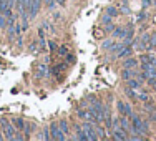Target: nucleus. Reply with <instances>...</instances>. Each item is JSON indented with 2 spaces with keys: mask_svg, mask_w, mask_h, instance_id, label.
Wrapping results in <instances>:
<instances>
[{
  "mask_svg": "<svg viewBox=\"0 0 156 141\" xmlns=\"http://www.w3.org/2000/svg\"><path fill=\"white\" fill-rule=\"evenodd\" d=\"M131 116H133V115H131ZM131 126H133V133H136V135H140V136H144V133L148 131L146 121H143L140 116H133Z\"/></svg>",
  "mask_w": 156,
  "mask_h": 141,
  "instance_id": "f257e3e1",
  "label": "nucleus"
},
{
  "mask_svg": "<svg viewBox=\"0 0 156 141\" xmlns=\"http://www.w3.org/2000/svg\"><path fill=\"white\" fill-rule=\"evenodd\" d=\"M0 123H2V126H3V133H5V138H7V139H13V138H15V133H17V131H15V128H13V126L10 125L9 121H7V120H2Z\"/></svg>",
  "mask_w": 156,
  "mask_h": 141,
  "instance_id": "f03ea898",
  "label": "nucleus"
},
{
  "mask_svg": "<svg viewBox=\"0 0 156 141\" xmlns=\"http://www.w3.org/2000/svg\"><path fill=\"white\" fill-rule=\"evenodd\" d=\"M81 129L85 131V135H87L88 141H90V139H96V138H98V136L95 135V128H93V125H91L90 121H85V123L81 125Z\"/></svg>",
  "mask_w": 156,
  "mask_h": 141,
  "instance_id": "7ed1b4c3",
  "label": "nucleus"
},
{
  "mask_svg": "<svg viewBox=\"0 0 156 141\" xmlns=\"http://www.w3.org/2000/svg\"><path fill=\"white\" fill-rule=\"evenodd\" d=\"M50 131H51V138H53V139L65 141L66 135L62 131V129H60V126H58V123H53V125H51V129H50Z\"/></svg>",
  "mask_w": 156,
  "mask_h": 141,
  "instance_id": "20e7f679",
  "label": "nucleus"
},
{
  "mask_svg": "<svg viewBox=\"0 0 156 141\" xmlns=\"http://www.w3.org/2000/svg\"><path fill=\"white\" fill-rule=\"evenodd\" d=\"M40 10V0H28V15H30V18H33L38 13Z\"/></svg>",
  "mask_w": 156,
  "mask_h": 141,
  "instance_id": "39448f33",
  "label": "nucleus"
},
{
  "mask_svg": "<svg viewBox=\"0 0 156 141\" xmlns=\"http://www.w3.org/2000/svg\"><path fill=\"white\" fill-rule=\"evenodd\" d=\"M78 116H80L81 120H85V121H91V123H96L93 113H91L90 110H78Z\"/></svg>",
  "mask_w": 156,
  "mask_h": 141,
  "instance_id": "423d86ee",
  "label": "nucleus"
},
{
  "mask_svg": "<svg viewBox=\"0 0 156 141\" xmlns=\"http://www.w3.org/2000/svg\"><path fill=\"white\" fill-rule=\"evenodd\" d=\"M118 111H120L123 116H131V108H129L126 103H123V101H118Z\"/></svg>",
  "mask_w": 156,
  "mask_h": 141,
  "instance_id": "0eeeda50",
  "label": "nucleus"
},
{
  "mask_svg": "<svg viewBox=\"0 0 156 141\" xmlns=\"http://www.w3.org/2000/svg\"><path fill=\"white\" fill-rule=\"evenodd\" d=\"M113 37L118 40H125L126 38V27H120V28H115L113 30Z\"/></svg>",
  "mask_w": 156,
  "mask_h": 141,
  "instance_id": "6e6552de",
  "label": "nucleus"
},
{
  "mask_svg": "<svg viewBox=\"0 0 156 141\" xmlns=\"http://www.w3.org/2000/svg\"><path fill=\"white\" fill-rule=\"evenodd\" d=\"M120 126L125 129V131H131L133 133V126L129 125V121L126 120V116H123V118H120Z\"/></svg>",
  "mask_w": 156,
  "mask_h": 141,
  "instance_id": "1a4fd4ad",
  "label": "nucleus"
},
{
  "mask_svg": "<svg viewBox=\"0 0 156 141\" xmlns=\"http://www.w3.org/2000/svg\"><path fill=\"white\" fill-rule=\"evenodd\" d=\"M140 45L143 47V48H150L151 47L150 45V35H146V33H144V35L140 38Z\"/></svg>",
  "mask_w": 156,
  "mask_h": 141,
  "instance_id": "9d476101",
  "label": "nucleus"
},
{
  "mask_svg": "<svg viewBox=\"0 0 156 141\" xmlns=\"http://www.w3.org/2000/svg\"><path fill=\"white\" fill-rule=\"evenodd\" d=\"M17 5L20 12H27L28 10V0H17Z\"/></svg>",
  "mask_w": 156,
  "mask_h": 141,
  "instance_id": "9b49d317",
  "label": "nucleus"
},
{
  "mask_svg": "<svg viewBox=\"0 0 156 141\" xmlns=\"http://www.w3.org/2000/svg\"><path fill=\"white\" fill-rule=\"evenodd\" d=\"M47 73H48V68H47V65H40L38 66V70H37V76H47Z\"/></svg>",
  "mask_w": 156,
  "mask_h": 141,
  "instance_id": "f8f14e48",
  "label": "nucleus"
},
{
  "mask_svg": "<svg viewBox=\"0 0 156 141\" xmlns=\"http://www.w3.org/2000/svg\"><path fill=\"white\" fill-rule=\"evenodd\" d=\"M76 138L81 139V141H88L87 135H85V131L81 129V126H76Z\"/></svg>",
  "mask_w": 156,
  "mask_h": 141,
  "instance_id": "ddd939ff",
  "label": "nucleus"
},
{
  "mask_svg": "<svg viewBox=\"0 0 156 141\" xmlns=\"http://www.w3.org/2000/svg\"><path fill=\"white\" fill-rule=\"evenodd\" d=\"M65 68H66V63H60V65H57L55 68H51V73H53V75H60V72H63Z\"/></svg>",
  "mask_w": 156,
  "mask_h": 141,
  "instance_id": "4468645a",
  "label": "nucleus"
},
{
  "mask_svg": "<svg viewBox=\"0 0 156 141\" xmlns=\"http://www.w3.org/2000/svg\"><path fill=\"white\" fill-rule=\"evenodd\" d=\"M118 13H120V10H118L116 7H108V9H106V15H110V17H116Z\"/></svg>",
  "mask_w": 156,
  "mask_h": 141,
  "instance_id": "2eb2a0df",
  "label": "nucleus"
},
{
  "mask_svg": "<svg viewBox=\"0 0 156 141\" xmlns=\"http://www.w3.org/2000/svg\"><path fill=\"white\" fill-rule=\"evenodd\" d=\"M136 65H138V62H136L135 58H128V60L125 62V66H126V68H135Z\"/></svg>",
  "mask_w": 156,
  "mask_h": 141,
  "instance_id": "dca6fc26",
  "label": "nucleus"
},
{
  "mask_svg": "<svg viewBox=\"0 0 156 141\" xmlns=\"http://www.w3.org/2000/svg\"><path fill=\"white\" fill-rule=\"evenodd\" d=\"M140 81L138 80H128V86L129 88H133V90H135V88H140Z\"/></svg>",
  "mask_w": 156,
  "mask_h": 141,
  "instance_id": "f3484780",
  "label": "nucleus"
},
{
  "mask_svg": "<svg viewBox=\"0 0 156 141\" xmlns=\"http://www.w3.org/2000/svg\"><path fill=\"white\" fill-rule=\"evenodd\" d=\"M58 126H60V129H62L63 133H65V135L68 133V125H66V121H65V120H62L60 123H58Z\"/></svg>",
  "mask_w": 156,
  "mask_h": 141,
  "instance_id": "a211bd4d",
  "label": "nucleus"
},
{
  "mask_svg": "<svg viewBox=\"0 0 156 141\" xmlns=\"http://www.w3.org/2000/svg\"><path fill=\"white\" fill-rule=\"evenodd\" d=\"M12 121H13V125H15L18 129H23V128H25V123L20 120V118H17V120H12Z\"/></svg>",
  "mask_w": 156,
  "mask_h": 141,
  "instance_id": "6ab92c4d",
  "label": "nucleus"
},
{
  "mask_svg": "<svg viewBox=\"0 0 156 141\" xmlns=\"http://www.w3.org/2000/svg\"><path fill=\"white\" fill-rule=\"evenodd\" d=\"M136 98H140L141 101H148V100H150V96H148L146 91H140V95H136Z\"/></svg>",
  "mask_w": 156,
  "mask_h": 141,
  "instance_id": "aec40b11",
  "label": "nucleus"
},
{
  "mask_svg": "<svg viewBox=\"0 0 156 141\" xmlns=\"http://www.w3.org/2000/svg\"><path fill=\"white\" fill-rule=\"evenodd\" d=\"M126 95H128L129 98H133V100L136 98V91L133 90V88H128V90H126Z\"/></svg>",
  "mask_w": 156,
  "mask_h": 141,
  "instance_id": "412c9836",
  "label": "nucleus"
},
{
  "mask_svg": "<svg viewBox=\"0 0 156 141\" xmlns=\"http://www.w3.org/2000/svg\"><path fill=\"white\" fill-rule=\"evenodd\" d=\"M58 51H60L58 55H62V57H65V55H68V48H66V47H60V48H58Z\"/></svg>",
  "mask_w": 156,
  "mask_h": 141,
  "instance_id": "4be33fe9",
  "label": "nucleus"
},
{
  "mask_svg": "<svg viewBox=\"0 0 156 141\" xmlns=\"http://www.w3.org/2000/svg\"><path fill=\"white\" fill-rule=\"evenodd\" d=\"M150 45L151 47H156V33H153V35L150 37Z\"/></svg>",
  "mask_w": 156,
  "mask_h": 141,
  "instance_id": "5701e85b",
  "label": "nucleus"
},
{
  "mask_svg": "<svg viewBox=\"0 0 156 141\" xmlns=\"http://www.w3.org/2000/svg\"><path fill=\"white\" fill-rule=\"evenodd\" d=\"M131 75H133V72L129 73L128 70H125V72H123V78H125V80H129V76H131Z\"/></svg>",
  "mask_w": 156,
  "mask_h": 141,
  "instance_id": "b1692460",
  "label": "nucleus"
},
{
  "mask_svg": "<svg viewBox=\"0 0 156 141\" xmlns=\"http://www.w3.org/2000/svg\"><path fill=\"white\" fill-rule=\"evenodd\" d=\"M148 81H150V85H151V86H153L154 90H156V76H153V78H150Z\"/></svg>",
  "mask_w": 156,
  "mask_h": 141,
  "instance_id": "393cba45",
  "label": "nucleus"
},
{
  "mask_svg": "<svg viewBox=\"0 0 156 141\" xmlns=\"http://www.w3.org/2000/svg\"><path fill=\"white\" fill-rule=\"evenodd\" d=\"M55 3H57V0H47V7H48V9H51Z\"/></svg>",
  "mask_w": 156,
  "mask_h": 141,
  "instance_id": "a878e982",
  "label": "nucleus"
},
{
  "mask_svg": "<svg viewBox=\"0 0 156 141\" xmlns=\"http://www.w3.org/2000/svg\"><path fill=\"white\" fill-rule=\"evenodd\" d=\"M42 139H50V135H48V129H45L42 135Z\"/></svg>",
  "mask_w": 156,
  "mask_h": 141,
  "instance_id": "bb28decb",
  "label": "nucleus"
},
{
  "mask_svg": "<svg viewBox=\"0 0 156 141\" xmlns=\"http://www.w3.org/2000/svg\"><path fill=\"white\" fill-rule=\"evenodd\" d=\"M95 37H96V38H101V37H103L101 30H95Z\"/></svg>",
  "mask_w": 156,
  "mask_h": 141,
  "instance_id": "cd10ccee",
  "label": "nucleus"
},
{
  "mask_svg": "<svg viewBox=\"0 0 156 141\" xmlns=\"http://www.w3.org/2000/svg\"><path fill=\"white\" fill-rule=\"evenodd\" d=\"M5 25V18H3V15L0 13V27H3Z\"/></svg>",
  "mask_w": 156,
  "mask_h": 141,
  "instance_id": "c85d7f7f",
  "label": "nucleus"
},
{
  "mask_svg": "<svg viewBox=\"0 0 156 141\" xmlns=\"http://www.w3.org/2000/svg\"><path fill=\"white\" fill-rule=\"evenodd\" d=\"M48 47H50V50H55V48H57V45H55L53 42H50V43H48Z\"/></svg>",
  "mask_w": 156,
  "mask_h": 141,
  "instance_id": "c756f323",
  "label": "nucleus"
},
{
  "mask_svg": "<svg viewBox=\"0 0 156 141\" xmlns=\"http://www.w3.org/2000/svg\"><path fill=\"white\" fill-rule=\"evenodd\" d=\"M151 120H153V121H156V113H154V111L151 113Z\"/></svg>",
  "mask_w": 156,
  "mask_h": 141,
  "instance_id": "7c9ffc66",
  "label": "nucleus"
},
{
  "mask_svg": "<svg viewBox=\"0 0 156 141\" xmlns=\"http://www.w3.org/2000/svg\"><path fill=\"white\" fill-rule=\"evenodd\" d=\"M66 0H57V3H60V5H65Z\"/></svg>",
  "mask_w": 156,
  "mask_h": 141,
  "instance_id": "2f4dec72",
  "label": "nucleus"
},
{
  "mask_svg": "<svg viewBox=\"0 0 156 141\" xmlns=\"http://www.w3.org/2000/svg\"><path fill=\"white\" fill-rule=\"evenodd\" d=\"M0 139H3V136H2V135H0Z\"/></svg>",
  "mask_w": 156,
  "mask_h": 141,
  "instance_id": "473e14b6",
  "label": "nucleus"
}]
</instances>
